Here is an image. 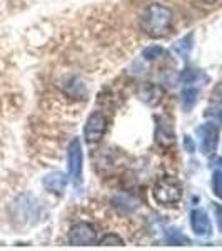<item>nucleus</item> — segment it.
Masks as SVG:
<instances>
[{
	"label": "nucleus",
	"mask_w": 222,
	"mask_h": 251,
	"mask_svg": "<svg viewBox=\"0 0 222 251\" xmlns=\"http://www.w3.org/2000/svg\"><path fill=\"white\" fill-rule=\"evenodd\" d=\"M100 245H104V246H122L124 241L120 240L117 234H106V236L100 240Z\"/></svg>",
	"instance_id": "4468645a"
},
{
	"label": "nucleus",
	"mask_w": 222,
	"mask_h": 251,
	"mask_svg": "<svg viewBox=\"0 0 222 251\" xmlns=\"http://www.w3.org/2000/svg\"><path fill=\"white\" fill-rule=\"evenodd\" d=\"M212 102L214 104H219V106H222V82L221 84H217L216 89L212 91Z\"/></svg>",
	"instance_id": "dca6fc26"
},
{
	"label": "nucleus",
	"mask_w": 222,
	"mask_h": 251,
	"mask_svg": "<svg viewBox=\"0 0 222 251\" xmlns=\"http://www.w3.org/2000/svg\"><path fill=\"white\" fill-rule=\"evenodd\" d=\"M191 49H192V35H191V34L185 35L184 39L177 40L176 46H174V50L177 52V54L180 55V57H184V59L189 55V52H191Z\"/></svg>",
	"instance_id": "9d476101"
},
{
	"label": "nucleus",
	"mask_w": 222,
	"mask_h": 251,
	"mask_svg": "<svg viewBox=\"0 0 222 251\" xmlns=\"http://www.w3.org/2000/svg\"><path fill=\"white\" fill-rule=\"evenodd\" d=\"M182 198V186L174 177H162L154 186V200L160 206H172Z\"/></svg>",
	"instance_id": "f03ea898"
},
{
	"label": "nucleus",
	"mask_w": 222,
	"mask_h": 251,
	"mask_svg": "<svg viewBox=\"0 0 222 251\" xmlns=\"http://www.w3.org/2000/svg\"><path fill=\"white\" fill-rule=\"evenodd\" d=\"M68 173L74 184L82 183V146L79 139H74L68 146Z\"/></svg>",
	"instance_id": "39448f33"
},
{
	"label": "nucleus",
	"mask_w": 222,
	"mask_h": 251,
	"mask_svg": "<svg viewBox=\"0 0 222 251\" xmlns=\"http://www.w3.org/2000/svg\"><path fill=\"white\" fill-rule=\"evenodd\" d=\"M191 225H192L194 233L199 234V236H209L211 231H212L211 221H209L207 214H205L202 209H192Z\"/></svg>",
	"instance_id": "0eeeda50"
},
{
	"label": "nucleus",
	"mask_w": 222,
	"mask_h": 251,
	"mask_svg": "<svg viewBox=\"0 0 222 251\" xmlns=\"http://www.w3.org/2000/svg\"><path fill=\"white\" fill-rule=\"evenodd\" d=\"M97 241V231L90 223H77L68 231V243L75 246L94 245Z\"/></svg>",
	"instance_id": "7ed1b4c3"
},
{
	"label": "nucleus",
	"mask_w": 222,
	"mask_h": 251,
	"mask_svg": "<svg viewBox=\"0 0 222 251\" xmlns=\"http://www.w3.org/2000/svg\"><path fill=\"white\" fill-rule=\"evenodd\" d=\"M197 100V91L196 89H184L182 91V107L185 109V111H191V109L194 107V104H196Z\"/></svg>",
	"instance_id": "9b49d317"
},
{
	"label": "nucleus",
	"mask_w": 222,
	"mask_h": 251,
	"mask_svg": "<svg viewBox=\"0 0 222 251\" xmlns=\"http://www.w3.org/2000/svg\"><path fill=\"white\" fill-rule=\"evenodd\" d=\"M142 30L147 35L154 39H160L169 34L172 27V12L169 7L160 5V3H151L144 10L142 19H140Z\"/></svg>",
	"instance_id": "f257e3e1"
},
{
	"label": "nucleus",
	"mask_w": 222,
	"mask_h": 251,
	"mask_svg": "<svg viewBox=\"0 0 222 251\" xmlns=\"http://www.w3.org/2000/svg\"><path fill=\"white\" fill-rule=\"evenodd\" d=\"M165 240H167L169 245H182V243H185L187 245L189 243V238L184 236L182 233H179L177 229H169L167 236H165Z\"/></svg>",
	"instance_id": "f8f14e48"
},
{
	"label": "nucleus",
	"mask_w": 222,
	"mask_h": 251,
	"mask_svg": "<svg viewBox=\"0 0 222 251\" xmlns=\"http://www.w3.org/2000/svg\"><path fill=\"white\" fill-rule=\"evenodd\" d=\"M204 3H207V5H211V3H216L217 0H202Z\"/></svg>",
	"instance_id": "a211bd4d"
},
{
	"label": "nucleus",
	"mask_w": 222,
	"mask_h": 251,
	"mask_svg": "<svg viewBox=\"0 0 222 251\" xmlns=\"http://www.w3.org/2000/svg\"><path fill=\"white\" fill-rule=\"evenodd\" d=\"M216 216H217V225H219L222 231V206H216Z\"/></svg>",
	"instance_id": "f3484780"
},
{
	"label": "nucleus",
	"mask_w": 222,
	"mask_h": 251,
	"mask_svg": "<svg viewBox=\"0 0 222 251\" xmlns=\"http://www.w3.org/2000/svg\"><path fill=\"white\" fill-rule=\"evenodd\" d=\"M44 186H45V189H48V191L60 194V193H64V189H66V186H67V176L59 171L50 173L44 177Z\"/></svg>",
	"instance_id": "6e6552de"
},
{
	"label": "nucleus",
	"mask_w": 222,
	"mask_h": 251,
	"mask_svg": "<svg viewBox=\"0 0 222 251\" xmlns=\"http://www.w3.org/2000/svg\"><path fill=\"white\" fill-rule=\"evenodd\" d=\"M199 136H200V146L205 154H211L216 151L217 141H219V129L214 124H205L202 127H199Z\"/></svg>",
	"instance_id": "423d86ee"
},
{
	"label": "nucleus",
	"mask_w": 222,
	"mask_h": 251,
	"mask_svg": "<svg viewBox=\"0 0 222 251\" xmlns=\"http://www.w3.org/2000/svg\"><path fill=\"white\" fill-rule=\"evenodd\" d=\"M164 54V50L160 47H147L144 50V57L147 60H152V59H157Z\"/></svg>",
	"instance_id": "2eb2a0df"
},
{
	"label": "nucleus",
	"mask_w": 222,
	"mask_h": 251,
	"mask_svg": "<svg viewBox=\"0 0 222 251\" xmlns=\"http://www.w3.org/2000/svg\"><path fill=\"white\" fill-rule=\"evenodd\" d=\"M212 191L222 200V171H214L212 174Z\"/></svg>",
	"instance_id": "ddd939ff"
},
{
	"label": "nucleus",
	"mask_w": 222,
	"mask_h": 251,
	"mask_svg": "<svg viewBox=\"0 0 222 251\" xmlns=\"http://www.w3.org/2000/svg\"><path fill=\"white\" fill-rule=\"evenodd\" d=\"M107 129V119L102 112H92L89 116L86 127H84V136H86L87 143H97L102 139V136L106 134Z\"/></svg>",
	"instance_id": "20e7f679"
},
{
	"label": "nucleus",
	"mask_w": 222,
	"mask_h": 251,
	"mask_svg": "<svg viewBox=\"0 0 222 251\" xmlns=\"http://www.w3.org/2000/svg\"><path fill=\"white\" fill-rule=\"evenodd\" d=\"M162 96H164V91L159 86H147L142 91V99L147 104H151V106L159 104L160 99H162Z\"/></svg>",
	"instance_id": "1a4fd4ad"
}]
</instances>
